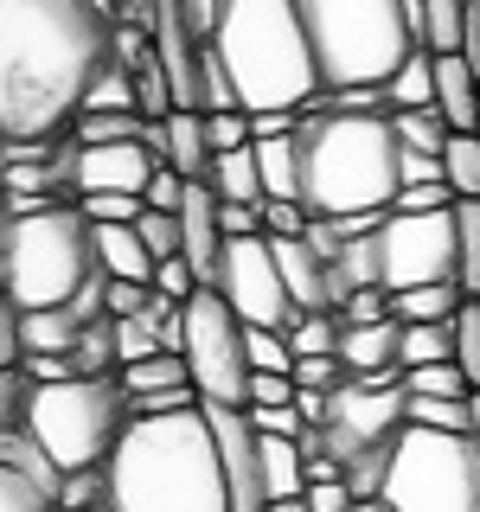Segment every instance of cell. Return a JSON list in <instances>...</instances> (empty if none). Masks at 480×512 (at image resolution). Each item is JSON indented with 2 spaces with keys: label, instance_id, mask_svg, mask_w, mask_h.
<instances>
[{
  "label": "cell",
  "instance_id": "cell-1",
  "mask_svg": "<svg viewBox=\"0 0 480 512\" xmlns=\"http://www.w3.org/2000/svg\"><path fill=\"white\" fill-rule=\"evenodd\" d=\"M109 64H116L109 0H0V135H71Z\"/></svg>",
  "mask_w": 480,
  "mask_h": 512
},
{
  "label": "cell",
  "instance_id": "cell-2",
  "mask_svg": "<svg viewBox=\"0 0 480 512\" xmlns=\"http://www.w3.org/2000/svg\"><path fill=\"white\" fill-rule=\"evenodd\" d=\"M404 192V141L391 109H301V205L346 231H372Z\"/></svg>",
  "mask_w": 480,
  "mask_h": 512
},
{
  "label": "cell",
  "instance_id": "cell-3",
  "mask_svg": "<svg viewBox=\"0 0 480 512\" xmlns=\"http://www.w3.org/2000/svg\"><path fill=\"white\" fill-rule=\"evenodd\" d=\"M109 512H231L224 455L205 404L135 416L109 455Z\"/></svg>",
  "mask_w": 480,
  "mask_h": 512
},
{
  "label": "cell",
  "instance_id": "cell-4",
  "mask_svg": "<svg viewBox=\"0 0 480 512\" xmlns=\"http://www.w3.org/2000/svg\"><path fill=\"white\" fill-rule=\"evenodd\" d=\"M96 218L77 199H7L0 224V288L20 314L71 308L96 276Z\"/></svg>",
  "mask_w": 480,
  "mask_h": 512
},
{
  "label": "cell",
  "instance_id": "cell-5",
  "mask_svg": "<svg viewBox=\"0 0 480 512\" xmlns=\"http://www.w3.org/2000/svg\"><path fill=\"white\" fill-rule=\"evenodd\" d=\"M212 45H218L224 71H231V84H237V103L250 116H263V109H295L301 116L327 90L295 0H231Z\"/></svg>",
  "mask_w": 480,
  "mask_h": 512
},
{
  "label": "cell",
  "instance_id": "cell-6",
  "mask_svg": "<svg viewBox=\"0 0 480 512\" xmlns=\"http://www.w3.org/2000/svg\"><path fill=\"white\" fill-rule=\"evenodd\" d=\"M301 26L314 39L320 84H391V71L410 52H423V0H295Z\"/></svg>",
  "mask_w": 480,
  "mask_h": 512
},
{
  "label": "cell",
  "instance_id": "cell-7",
  "mask_svg": "<svg viewBox=\"0 0 480 512\" xmlns=\"http://www.w3.org/2000/svg\"><path fill=\"white\" fill-rule=\"evenodd\" d=\"M128 423H135V397L122 391V378H84V372L58 378V384H39V391H32V410H26L32 442H39L64 474L109 468L116 442L128 436Z\"/></svg>",
  "mask_w": 480,
  "mask_h": 512
},
{
  "label": "cell",
  "instance_id": "cell-8",
  "mask_svg": "<svg viewBox=\"0 0 480 512\" xmlns=\"http://www.w3.org/2000/svg\"><path fill=\"white\" fill-rule=\"evenodd\" d=\"M384 506L391 512H480V436L404 423V436L391 442Z\"/></svg>",
  "mask_w": 480,
  "mask_h": 512
},
{
  "label": "cell",
  "instance_id": "cell-9",
  "mask_svg": "<svg viewBox=\"0 0 480 512\" xmlns=\"http://www.w3.org/2000/svg\"><path fill=\"white\" fill-rule=\"evenodd\" d=\"M186 365L199 384V404H224V410H250V327L231 314V301L218 288H199L186 301Z\"/></svg>",
  "mask_w": 480,
  "mask_h": 512
},
{
  "label": "cell",
  "instance_id": "cell-10",
  "mask_svg": "<svg viewBox=\"0 0 480 512\" xmlns=\"http://www.w3.org/2000/svg\"><path fill=\"white\" fill-rule=\"evenodd\" d=\"M455 205L448 212H384L378 218V263H384V288L391 295L423 288V282H461Z\"/></svg>",
  "mask_w": 480,
  "mask_h": 512
},
{
  "label": "cell",
  "instance_id": "cell-11",
  "mask_svg": "<svg viewBox=\"0 0 480 512\" xmlns=\"http://www.w3.org/2000/svg\"><path fill=\"white\" fill-rule=\"evenodd\" d=\"M218 295L231 301V314L244 327H295V301H288V282H282V263H276V244L269 237H231L224 244V263H218Z\"/></svg>",
  "mask_w": 480,
  "mask_h": 512
},
{
  "label": "cell",
  "instance_id": "cell-12",
  "mask_svg": "<svg viewBox=\"0 0 480 512\" xmlns=\"http://www.w3.org/2000/svg\"><path fill=\"white\" fill-rule=\"evenodd\" d=\"M212 416V436H218V455H224V487H231V512H269V493H263V448H256V429L244 410H224V404H205Z\"/></svg>",
  "mask_w": 480,
  "mask_h": 512
},
{
  "label": "cell",
  "instance_id": "cell-13",
  "mask_svg": "<svg viewBox=\"0 0 480 512\" xmlns=\"http://www.w3.org/2000/svg\"><path fill=\"white\" fill-rule=\"evenodd\" d=\"M154 173H160L154 141H109V148L77 154V192H135V199H148Z\"/></svg>",
  "mask_w": 480,
  "mask_h": 512
},
{
  "label": "cell",
  "instance_id": "cell-14",
  "mask_svg": "<svg viewBox=\"0 0 480 512\" xmlns=\"http://www.w3.org/2000/svg\"><path fill=\"white\" fill-rule=\"evenodd\" d=\"M148 141L160 148V160L167 167H180L186 180H205L212 173V128H205V109H180V116H167V122H148Z\"/></svg>",
  "mask_w": 480,
  "mask_h": 512
},
{
  "label": "cell",
  "instance_id": "cell-15",
  "mask_svg": "<svg viewBox=\"0 0 480 512\" xmlns=\"http://www.w3.org/2000/svg\"><path fill=\"white\" fill-rule=\"evenodd\" d=\"M276 244V263H282V282H288V301L301 314H320L333 308V288H327V256H320L308 237H269Z\"/></svg>",
  "mask_w": 480,
  "mask_h": 512
},
{
  "label": "cell",
  "instance_id": "cell-16",
  "mask_svg": "<svg viewBox=\"0 0 480 512\" xmlns=\"http://www.w3.org/2000/svg\"><path fill=\"white\" fill-rule=\"evenodd\" d=\"M397 346H404V320H365V327L340 333V365L352 378H384V372H404L397 365Z\"/></svg>",
  "mask_w": 480,
  "mask_h": 512
},
{
  "label": "cell",
  "instance_id": "cell-17",
  "mask_svg": "<svg viewBox=\"0 0 480 512\" xmlns=\"http://www.w3.org/2000/svg\"><path fill=\"white\" fill-rule=\"evenodd\" d=\"M96 263H103V276H116V282H148L154 288L160 256L148 250V237H141L135 224H96Z\"/></svg>",
  "mask_w": 480,
  "mask_h": 512
},
{
  "label": "cell",
  "instance_id": "cell-18",
  "mask_svg": "<svg viewBox=\"0 0 480 512\" xmlns=\"http://www.w3.org/2000/svg\"><path fill=\"white\" fill-rule=\"evenodd\" d=\"M436 109L448 116L455 135H468L480 122V77L461 52H436Z\"/></svg>",
  "mask_w": 480,
  "mask_h": 512
},
{
  "label": "cell",
  "instance_id": "cell-19",
  "mask_svg": "<svg viewBox=\"0 0 480 512\" xmlns=\"http://www.w3.org/2000/svg\"><path fill=\"white\" fill-rule=\"evenodd\" d=\"M205 186L218 192L224 205H263L269 186H263V160H256V141L250 148H231L212 160V173H205Z\"/></svg>",
  "mask_w": 480,
  "mask_h": 512
},
{
  "label": "cell",
  "instance_id": "cell-20",
  "mask_svg": "<svg viewBox=\"0 0 480 512\" xmlns=\"http://www.w3.org/2000/svg\"><path fill=\"white\" fill-rule=\"evenodd\" d=\"M263 448V493L269 500H301L308 493V448L295 436H256Z\"/></svg>",
  "mask_w": 480,
  "mask_h": 512
},
{
  "label": "cell",
  "instance_id": "cell-21",
  "mask_svg": "<svg viewBox=\"0 0 480 512\" xmlns=\"http://www.w3.org/2000/svg\"><path fill=\"white\" fill-rule=\"evenodd\" d=\"M384 103H391V109H429V103H436V52H429V45H423V52H410L391 71Z\"/></svg>",
  "mask_w": 480,
  "mask_h": 512
},
{
  "label": "cell",
  "instance_id": "cell-22",
  "mask_svg": "<svg viewBox=\"0 0 480 512\" xmlns=\"http://www.w3.org/2000/svg\"><path fill=\"white\" fill-rule=\"evenodd\" d=\"M442 359H455V320H404L397 365L416 372V365H442Z\"/></svg>",
  "mask_w": 480,
  "mask_h": 512
},
{
  "label": "cell",
  "instance_id": "cell-23",
  "mask_svg": "<svg viewBox=\"0 0 480 512\" xmlns=\"http://www.w3.org/2000/svg\"><path fill=\"white\" fill-rule=\"evenodd\" d=\"M77 141H84V148L148 141V116H135V109H84V116H77Z\"/></svg>",
  "mask_w": 480,
  "mask_h": 512
},
{
  "label": "cell",
  "instance_id": "cell-24",
  "mask_svg": "<svg viewBox=\"0 0 480 512\" xmlns=\"http://www.w3.org/2000/svg\"><path fill=\"white\" fill-rule=\"evenodd\" d=\"M20 327H26V352H77L84 320L71 308H39V314H20Z\"/></svg>",
  "mask_w": 480,
  "mask_h": 512
},
{
  "label": "cell",
  "instance_id": "cell-25",
  "mask_svg": "<svg viewBox=\"0 0 480 512\" xmlns=\"http://www.w3.org/2000/svg\"><path fill=\"white\" fill-rule=\"evenodd\" d=\"M77 372L84 378H116L122 372V346H116V320H90L84 333H77Z\"/></svg>",
  "mask_w": 480,
  "mask_h": 512
},
{
  "label": "cell",
  "instance_id": "cell-26",
  "mask_svg": "<svg viewBox=\"0 0 480 512\" xmlns=\"http://www.w3.org/2000/svg\"><path fill=\"white\" fill-rule=\"evenodd\" d=\"M391 122H397V141L416 148V154H442L448 141H455V128H448V116L436 103L429 109H391Z\"/></svg>",
  "mask_w": 480,
  "mask_h": 512
},
{
  "label": "cell",
  "instance_id": "cell-27",
  "mask_svg": "<svg viewBox=\"0 0 480 512\" xmlns=\"http://www.w3.org/2000/svg\"><path fill=\"white\" fill-rule=\"evenodd\" d=\"M340 333H346L340 308L295 314V327H288V346H295V359H320V352H340Z\"/></svg>",
  "mask_w": 480,
  "mask_h": 512
},
{
  "label": "cell",
  "instance_id": "cell-28",
  "mask_svg": "<svg viewBox=\"0 0 480 512\" xmlns=\"http://www.w3.org/2000/svg\"><path fill=\"white\" fill-rule=\"evenodd\" d=\"M410 423L448 429V436H474V404L468 397H410Z\"/></svg>",
  "mask_w": 480,
  "mask_h": 512
},
{
  "label": "cell",
  "instance_id": "cell-29",
  "mask_svg": "<svg viewBox=\"0 0 480 512\" xmlns=\"http://www.w3.org/2000/svg\"><path fill=\"white\" fill-rule=\"evenodd\" d=\"M442 173H448V186H455V199H480V135L474 128L442 148Z\"/></svg>",
  "mask_w": 480,
  "mask_h": 512
},
{
  "label": "cell",
  "instance_id": "cell-30",
  "mask_svg": "<svg viewBox=\"0 0 480 512\" xmlns=\"http://www.w3.org/2000/svg\"><path fill=\"white\" fill-rule=\"evenodd\" d=\"M423 32H429V52H461L468 0H423Z\"/></svg>",
  "mask_w": 480,
  "mask_h": 512
},
{
  "label": "cell",
  "instance_id": "cell-31",
  "mask_svg": "<svg viewBox=\"0 0 480 512\" xmlns=\"http://www.w3.org/2000/svg\"><path fill=\"white\" fill-rule=\"evenodd\" d=\"M404 391L410 397H474V384H468V372H461L455 359H442V365H416V372H404Z\"/></svg>",
  "mask_w": 480,
  "mask_h": 512
},
{
  "label": "cell",
  "instance_id": "cell-32",
  "mask_svg": "<svg viewBox=\"0 0 480 512\" xmlns=\"http://www.w3.org/2000/svg\"><path fill=\"white\" fill-rule=\"evenodd\" d=\"M455 231H461V295H480V199L455 205Z\"/></svg>",
  "mask_w": 480,
  "mask_h": 512
},
{
  "label": "cell",
  "instance_id": "cell-33",
  "mask_svg": "<svg viewBox=\"0 0 480 512\" xmlns=\"http://www.w3.org/2000/svg\"><path fill=\"white\" fill-rule=\"evenodd\" d=\"M0 512H64V506H58V493H45L20 468H0Z\"/></svg>",
  "mask_w": 480,
  "mask_h": 512
},
{
  "label": "cell",
  "instance_id": "cell-34",
  "mask_svg": "<svg viewBox=\"0 0 480 512\" xmlns=\"http://www.w3.org/2000/svg\"><path fill=\"white\" fill-rule=\"evenodd\" d=\"M455 365L468 372V384L480 391V295H468L461 314H455Z\"/></svg>",
  "mask_w": 480,
  "mask_h": 512
},
{
  "label": "cell",
  "instance_id": "cell-35",
  "mask_svg": "<svg viewBox=\"0 0 480 512\" xmlns=\"http://www.w3.org/2000/svg\"><path fill=\"white\" fill-rule=\"evenodd\" d=\"M250 372H295V346L282 327H250Z\"/></svg>",
  "mask_w": 480,
  "mask_h": 512
},
{
  "label": "cell",
  "instance_id": "cell-36",
  "mask_svg": "<svg viewBox=\"0 0 480 512\" xmlns=\"http://www.w3.org/2000/svg\"><path fill=\"white\" fill-rule=\"evenodd\" d=\"M77 205H84L96 224H135L148 212V199H135V192H77Z\"/></svg>",
  "mask_w": 480,
  "mask_h": 512
},
{
  "label": "cell",
  "instance_id": "cell-37",
  "mask_svg": "<svg viewBox=\"0 0 480 512\" xmlns=\"http://www.w3.org/2000/svg\"><path fill=\"white\" fill-rule=\"evenodd\" d=\"M135 231L148 237V250L160 256V263H167V256H180V212H154V205H148V212L135 218Z\"/></svg>",
  "mask_w": 480,
  "mask_h": 512
},
{
  "label": "cell",
  "instance_id": "cell-38",
  "mask_svg": "<svg viewBox=\"0 0 480 512\" xmlns=\"http://www.w3.org/2000/svg\"><path fill=\"white\" fill-rule=\"evenodd\" d=\"M308 224H314V212L301 199H263V231L269 237H308Z\"/></svg>",
  "mask_w": 480,
  "mask_h": 512
},
{
  "label": "cell",
  "instance_id": "cell-39",
  "mask_svg": "<svg viewBox=\"0 0 480 512\" xmlns=\"http://www.w3.org/2000/svg\"><path fill=\"white\" fill-rule=\"evenodd\" d=\"M154 288H160L167 301H192V295H199L205 282H199V269H192L186 256H167V263L154 269Z\"/></svg>",
  "mask_w": 480,
  "mask_h": 512
},
{
  "label": "cell",
  "instance_id": "cell-40",
  "mask_svg": "<svg viewBox=\"0 0 480 512\" xmlns=\"http://www.w3.org/2000/svg\"><path fill=\"white\" fill-rule=\"evenodd\" d=\"M295 397H301L295 372H250V410H256V404L282 410V404H295Z\"/></svg>",
  "mask_w": 480,
  "mask_h": 512
},
{
  "label": "cell",
  "instance_id": "cell-41",
  "mask_svg": "<svg viewBox=\"0 0 480 512\" xmlns=\"http://www.w3.org/2000/svg\"><path fill=\"white\" fill-rule=\"evenodd\" d=\"M250 416V429H256V436H308V423H301V410L295 404H282V410H269V404H256V410H244Z\"/></svg>",
  "mask_w": 480,
  "mask_h": 512
},
{
  "label": "cell",
  "instance_id": "cell-42",
  "mask_svg": "<svg viewBox=\"0 0 480 512\" xmlns=\"http://www.w3.org/2000/svg\"><path fill=\"white\" fill-rule=\"evenodd\" d=\"M224 7H231V0H180V13H186V26H192V39H199V45H212V39H218Z\"/></svg>",
  "mask_w": 480,
  "mask_h": 512
},
{
  "label": "cell",
  "instance_id": "cell-43",
  "mask_svg": "<svg viewBox=\"0 0 480 512\" xmlns=\"http://www.w3.org/2000/svg\"><path fill=\"white\" fill-rule=\"evenodd\" d=\"M346 327H365V320H391V288H359V295L340 308Z\"/></svg>",
  "mask_w": 480,
  "mask_h": 512
},
{
  "label": "cell",
  "instance_id": "cell-44",
  "mask_svg": "<svg viewBox=\"0 0 480 512\" xmlns=\"http://www.w3.org/2000/svg\"><path fill=\"white\" fill-rule=\"evenodd\" d=\"M448 205H455V186L442 180V186H404L391 212H448Z\"/></svg>",
  "mask_w": 480,
  "mask_h": 512
},
{
  "label": "cell",
  "instance_id": "cell-45",
  "mask_svg": "<svg viewBox=\"0 0 480 512\" xmlns=\"http://www.w3.org/2000/svg\"><path fill=\"white\" fill-rule=\"evenodd\" d=\"M148 295H154L148 282H116V276H109V320L141 314V308H148Z\"/></svg>",
  "mask_w": 480,
  "mask_h": 512
},
{
  "label": "cell",
  "instance_id": "cell-46",
  "mask_svg": "<svg viewBox=\"0 0 480 512\" xmlns=\"http://www.w3.org/2000/svg\"><path fill=\"white\" fill-rule=\"evenodd\" d=\"M26 372L39 384H58V378H77V359L71 352H26Z\"/></svg>",
  "mask_w": 480,
  "mask_h": 512
},
{
  "label": "cell",
  "instance_id": "cell-47",
  "mask_svg": "<svg viewBox=\"0 0 480 512\" xmlns=\"http://www.w3.org/2000/svg\"><path fill=\"white\" fill-rule=\"evenodd\" d=\"M109 13H116V26H135L154 39V20H160V0H109Z\"/></svg>",
  "mask_w": 480,
  "mask_h": 512
},
{
  "label": "cell",
  "instance_id": "cell-48",
  "mask_svg": "<svg viewBox=\"0 0 480 512\" xmlns=\"http://www.w3.org/2000/svg\"><path fill=\"white\" fill-rule=\"evenodd\" d=\"M448 173H442V154H416L404 148V186H442Z\"/></svg>",
  "mask_w": 480,
  "mask_h": 512
},
{
  "label": "cell",
  "instance_id": "cell-49",
  "mask_svg": "<svg viewBox=\"0 0 480 512\" xmlns=\"http://www.w3.org/2000/svg\"><path fill=\"white\" fill-rule=\"evenodd\" d=\"M461 58L474 64V77H480V0H468V32H461Z\"/></svg>",
  "mask_w": 480,
  "mask_h": 512
},
{
  "label": "cell",
  "instance_id": "cell-50",
  "mask_svg": "<svg viewBox=\"0 0 480 512\" xmlns=\"http://www.w3.org/2000/svg\"><path fill=\"white\" fill-rule=\"evenodd\" d=\"M269 512H308V493L301 500H269Z\"/></svg>",
  "mask_w": 480,
  "mask_h": 512
},
{
  "label": "cell",
  "instance_id": "cell-51",
  "mask_svg": "<svg viewBox=\"0 0 480 512\" xmlns=\"http://www.w3.org/2000/svg\"><path fill=\"white\" fill-rule=\"evenodd\" d=\"M468 404H474V436H480V391H474V397H468Z\"/></svg>",
  "mask_w": 480,
  "mask_h": 512
},
{
  "label": "cell",
  "instance_id": "cell-52",
  "mask_svg": "<svg viewBox=\"0 0 480 512\" xmlns=\"http://www.w3.org/2000/svg\"><path fill=\"white\" fill-rule=\"evenodd\" d=\"M96 512H109V506H96Z\"/></svg>",
  "mask_w": 480,
  "mask_h": 512
},
{
  "label": "cell",
  "instance_id": "cell-53",
  "mask_svg": "<svg viewBox=\"0 0 480 512\" xmlns=\"http://www.w3.org/2000/svg\"><path fill=\"white\" fill-rule=\"evenodd\" d=\"M474 135H480V122H474Z\"/></svg>",
  "mask_w": 480,
  "mask_h": 512
}]
</instances>
